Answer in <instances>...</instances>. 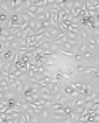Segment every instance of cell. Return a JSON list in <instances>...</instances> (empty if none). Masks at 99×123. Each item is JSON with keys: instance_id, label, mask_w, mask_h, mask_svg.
<instances>
[{"instance_id": "6da1fadb", "label": "cell", "mask_w": 99, "mask_h": 123, "mask_svg": "<svg viewBox=\"0 0 99 123\" xmlns=\"http://www.w3.org/2000/svg\"><path fill=\"white\" fill-rule=\"evenodd\" d=\"M7 21V14H0V22H5Z\"/></svg>"}]
</instances>
